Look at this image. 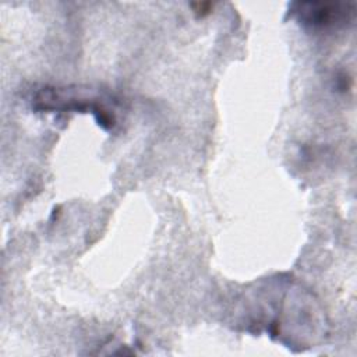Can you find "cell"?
<instances>
[{
  "label": "cell",
  "mask_w": 357,
  "mask_h": 357,
  "mask_svg": "<svg viewBox=\"0 0 357 357\" xmlns=\"http://www.w3.org/2000/svg\"><path fill=\"white\" fill-rule=\"evenodd\" d=\"M301 22L312 26H326L333 22L347 20V6L328 3H300L294 10Z\"/></svg>",
  "instance_id": "obj_1"
}]
</instances>
